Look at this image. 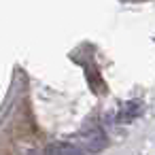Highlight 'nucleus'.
<instances>
[{"instance_id":"nucleus-1","label":"nucleus","mask_w":155,"mask_h":155,"mask_svg":"<svg viewBox=\"0 0 155 155\" xmlns=\"http://www.w3.org/2000/svg\"><path fill=\"white\" fill-rule=\"evenodd\" d=\"M81 140H83V147H85V151H91V153H100L104 147H106V136L100 132V130H91V132H85L83 136H81Z\"/></svg>"},{"instance_id":"nucleus-2","label":"nucleus","mask_w":155,"mask_h":155,"mask_svg":"<svg viewBox=\"0 0 155 155\" xmlns=\"http://www.w3.org/2000/svg\"><path fill=\"white\" fill-rule=\"evenodd\" d=\"M47 155H85V153L70 142H53L47 147Z\"/></svg>"},{"instance_id":"nucleus-3","label":"nucleus","mask_w":155,"mask_h":155,"mask_svg":"<svg viewBox=\"0 0 155 155\" xmlns=\"http://www.w3.org/2000/svg\"><path fill=\"white\" fill-rule=\"evenodd\" d=\"M138 113H140V104L132 100V102H127V104H125V106L121 108V113H119V117H117V119H119V121H125V119H134V117H136Z\"/></svg>"}]
</instances>
